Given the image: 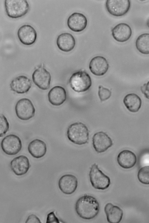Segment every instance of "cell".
<instances>
[{"instance_id":"cell-1","label":"cell","mask_w":149,"mask_h":223,"mask_svg":"<svg viewBox=\"0 0 149 223\" xmlns=\"http://www.w3.org/2000/svg\"><path fill=\"white\" fill-rule=\"evenodd\" d=\"M75 209L79 217L84 219L90 220L94 218L98 213L99 204L94 197L85 195L77 201Z\"/></svg>"},{"instance_id":"cell-2","label":"cell","mask_w":149,"mask_h":223,"mask_svg":"<svg viewBox=\"0 0 149 223\" xmlns=\"http://www.w3.org/2000/svg\"><path fill=\"white\" fill-rule=\"evenodd\" d=\"M67 136L68 140L72 143L82 145L88 143L89 131L85 124L81 122H76L68 127Z\"/></svg>"},{"instance_id":"cell-3","label":"cell","mask_w":149,"mask_h":223,"mask_svg":"<svg viewBox=\"0 0 149 223\" xmlns=\"http://www.w3.org/2000/svg\"><path fill=\"white\" fill-rule=\"evenodd\" d=\"M4 4L7 15L13 19L24 15L30 8L28 2L25 0H5Z\"/></svg>"},{"instance_id":"cell-4","label":"cell","mask_w":149,"mask_h":223,"mask_svg":"<svg viewBox=\"0 0 149 223\" xmlns=\"http://www.w3.org/2000/svg\"><path fill=\"white\" fill-rule=\"evenodd\" d=\"M70 87L77 92H83L88 90L92 85L91 78L86 71H79L73 73L69 79Z\"/></svg>"},{"instance_id":"cell-5","label":"cell","mask_w":149,"mask_h":223,"mask_svg":"<svg viewBox=\"0 0 149 223\" xmlns=\"http://www.w3.org/2000/svg\"><path fill=\"white\" fill-rule=\"evenodd\" d=\"M89 176L92 186L95 189L104 190L108 188L110 184L109 177L103 173L95 163L90 168Z\"/></svg>"},{"instance_id":"cell-6","label":"cell","mask_w":149,"mask_h":223,"mask_svg":"<svg viewBox=\"0 0 149 223\" xmlns=\"http://www.w3.org/2000/svg\"><path fill=\"white\" fill-rule=\"evenodd\" d=\"M15 110L17 117L22 120H29L35 115L34 106L31 101L27 98L19 100L15 105Z\"/></svg>"},{"instance_id":"cell-7","label":"cell","mask_w":149,"mask_h":223,"mask_svg":"<svg viewBox=\"0 0 149 223\" xmlns=\"http://www.w3.org/2000/svg\"><path fill=\"white\" fill-rule=\"evenodd\" d=\"M1 146L2 150L6 154L13 155L17 154L20 151L22 145L21 140L18 136L11 134L3 138Z\"/></svg>"},{"instance_id":"cell-8","label":"cell","mask_w":149,"mask_h":223,"mask_svg":"<svg viewBox=\"0 0 149 223\" xmlns=\"http://www.w3.org/2000/svg\"><path fill=\"white\" fill-rule=\"evenodd\" d=\"M32 79L34 84L40 89L46 90L49 88L51 76L44 67V64H41L35 70Z\"/></svg>"},{"instance_id":"cell-9","label":"cell","mask_w":149,"mask_h":223,"mask_svg":"<svg viewBox=\"0 0 149 223\" xmlns=\"http://www.w3.org/2000/svg\"><path fill=\"white\" fill-rule=\"evenodd\" d=\"M108 12L116 17L124 15L129 10L130 2L129 0H107L105 4Z\"/></svg>"},{"instance_id":"cell-10","label":"cell","mask_w":149,"mask_h":223,"mask_svg":"<svg viewBox=\"0 0 149 223\" xmlns=\"http://www.w3.org/2000/svg\"><path fill=\"white\" fill-rule=\"evenodd\" d=\"M92 141L93 148L97 153L105 152L113 144L111 139L103 131L95 133L92 137Z\"/></svg>"},{"instance_id":"cell-11","label":"cell","mask_w":149,"mask_h":223,"mask_svg":"<svg viewBox=\"0 0 149 223\" xmlns=\"http://www.w3.org/2000/svg\"><path fill=\"white\" fill-rule=\"evenodd\" d=\"M17 35L21 43L26 45L33 44L37 38L36 30L29 24H24L20 27L17 31Z\"/></svg>"},{"instance_id":"cell-12","label":"cell","mask_w":149,"mask_h":223,"mask_svg":"<svg viewBox=\"0 0 149 223\" xmlns=\"http://www.w3.org/2000/svg\"><path fill=\"white\" fill-rule=\"evenodd\" d=\"M87 20L83 14L79 13H74L68 17L67 24L72 31L79 32L83 31L87 24Z\"/></svg>"},{"instance_id":"cell-13","label":"cell","mask_w":149,"mask_h":223,"mask_svg":"<svg viewBox=\"0 0 149 223\" xmlns=\"http://www.w3.org/2000/svg\"><path fill=\"white\" fill-rule=\"evenodd\" d=\"M59 188L64 194H70L76 190L78 185L77 178L72 174H65L61 176L58 182Z\"/></svg>"},{"instance_id":"cell-14","label":"cell","mask_w":149,"mask_h":223,"mask_svg":"<svg viewBox=\"0 0 149 223\" xmlns=\"http://www.w3.org/2000/svg\"><path fill=\"white\" fill-rule=\"evenodd\" d=\"M32 83L31 79L22 75L14 78L11 82L10 86L12 91L17 94H23L29 91L31 87Z\"/></svg>"},{"instance_id":"cell-15","label":"cell","mask_w":149,"mask_h":223,"mask_svg":"<svg viewBox=\"0 0 149 223\" xmlns=\"http://www.w3.org/2000/svg\"><path fill=\"white\" fill-rule=\"evenodd\" d=\"M10 167L16 175H23L27 173L30 168L29 159L26 156L23 155L15 157L11 161Z\"/></svg>"},{"instance_id":"cell-16","label":"cell","mask_w":149,"mask_h":223,"mask_svg":"<svg viewBox=\"0 0 149 223\" xmlns=\"http://www.w3.org/2000/svg\"><path fill=\"white\" fill-rule=\"evenodd\" d=\"M109 64L104 57L97 56L93 58L89 64V69L94 75L100 76L104 75L108 71Z\"/></svg>"},{"instance_id":"cell-17","label":"cell","mask_w":149,"mask_h":223,"mask_svg":"<svg viewBox=\"0 0 149 223\" xmlns=\"http://www.w3.org/2000/svg\"><path fill=\"white\" fill-rule=\"evenodd\" d=\"M112 36L118 42L123 43L128 41L131 37L132 30L127 24L121 23L115 26L111 30Z\"/></svg>"},{"instance_id":"cell-18","label":"cell","mask_w":149,"mask_h":223,"mask_svg":"<svg viewBox=\"0 0 149 223\" xmlns=\"http://www.w3.org/2000/svg\"><path fill=\"white\" fill-rule=\"evenodd\" d=\"M49 102L52 105L60 106L63 104L67 99V94L65 89L60 86L52 87L48 94Z\"/></svg>"},{"instance_id":"cell-19","label":"cell","mask_w":149,"mask_h":223,"mask_svg":"<svg viewBox=\"0 0 149 223\" xmlns=\"http://www.w3.org/2000/svg\"><path fill=\"white\" fill-rule=\"evenodd\" d=\"M117 160L119 165L122 168L130 169L135 166L137 161V158L135 154L132 151L125 150L119 153Z\"/></svg>"},{"instance_id":"cell-20","label":"cell","mask_w":149,"mask_h":223,"mask_svg":"<svg viewBox=\"0 0 149 223\" xmlns=\"http://www.w3.org/2000/svg\"><path fill=\"white\" fill-rule=\"evenodd\" d=\"M56 43L60 50L64 52H68L74 48L76 41L74 37L71 34L64 33L58 35Z\"/></svg>"},{"instance_id":"cell-21","label":"cell","mask_w":149,"mask_h":223,"mask_svg":"<svg viewBox=\"0 0 149 223\" xmlns=\"http://www.w3.org/2000/svg\"><path fill=\"white\" fill-rule=\"evenodd\" d=\"M28 150L33 157L39 159L45 154L47 151L46 144L43 141L36 139L31 141L28 146Z\"/></svg>"},{"instance_id":"cell-22","label":"cell","mask_w":149,"mask_h":223,"mask_svg":"<svg viewBox=\"0 0 149 223\" xmlns=\"http://www.w3.org/2000/svg\"><path fill=\"white\" fill-rule=\"evenodd\" d=\"M104 211L109 222L118 223L122 220L123 211L119 207L114 206L111 203H108L104 207Z\"/></svg>"},{"instance_id":"cell-23","label":"cell","mask_w":149,"mask_h":223,"mask_svg":"<svg viewBox=\"0 0 149 223\" xmlns=\"http://www.w3.org/2000/svg\"><path fill=\"white\" fill-rule=\"evenodd\" d=\"M123 103L129 111L136 113L138 111L141 107L142 101L138 95L131 93L127 94L124 97Z\"/></svg>"},{"instance_id":"cell-24","label":"cell","mask_w":149,"mask_h":223,"mask_svg":"<svg viewBox=\"0 0 149 223\" xmlns=\"http://www.w3.org/2000/svg\"><path fill=\"white\" fill-rule=\"evenodd\" d=\"M135 45L137 50L144 55L149 54V34L139 35L136 39Z\"/></svg>"},{"instance_id":"cell-25","label":"cell","mask_w":149,"mask_h":223,"mask_svg":"<svg viewBox=\"0 0 149 223\" xmlns=\"http://www.w3.org/2000/svg\"><path fill=\"white\" fill-rule=\"evenodd\" d=\"M137 178L139 181L142 184L149 185V166L142 167L139 170Z\"/></svg>"},{"instance_id":"cell-26","label":"cell","mask_w":149,"mask_h":223,"mask_svg":"<svg viewBox=\"0 0 149 223\" xmlns=\"http://www.w3.org/2000/svg\"><path fill=\"white\" fill-rule=\"evenodd\" d=\"M9 128V124L3 114H1L0 117V137H3L7 132Z\"/></svg>"},{"instance_id":"cell-27","label":"cell","mask_w":149,"mask_h":223,"mask_svg":"<svg viewBox=\"0 0 149 223\" xmlns=\"http://www.w3.org/2000/svg\"><path fill=\"white\" fill-rule=\"evenodd\" d=\"M98 95L101 101L108 99L111 96V92L108 89L100 85L98 87Z\"/></svg>"},{"instance_id":"cell-28","label":"cell","mask_w":149,"mask_h":223,"mask_svg":"<svg viewBox=\"0 0 149 223\" xmlns=\"http://www.w3.org/2000/svg\"><path fill=\"white\" fill-rule=\"evenodd\" d=\"M139 163L142 167L149 166V150H145L141 154L139 158Z\"/></svg>"},{"instance_id":"cell-29","label":"cell","mask_w":149,"mask_h":223,"mask_svg":"<svg viewBox=\"0 0 149 223\" xmlns=\"http://www.w3.org/2000/svg\"><path fill=\"white\" fill-rule=\"evenodd\" d=\"M46 223H59L58 219L55 216L54 212L52 211L48 213L47 215Z\"/></svg>"},{"instance_id":"cell-30","label":"cell","mask_w":149,"mask_h":223,"mask_svg":"<svg viewBox=\"0 0 149 223\" xmlns=\"http://www.w3.org/2000/svg\"><path fill=\"white\" fill-rule=\"evenodd\" d=\"M140 90L145 97L149 100V81L141 87Z\"/></svg>"},{"instance_id":"cell-31","label":"cell","mask_w":149,"mask_h":223,"mask_svg":"<svg viewBox=\"0 0 149 223\" xmlns=\"http://www.w3.org/2000/svg\"><path fill=\"white\" fill-rule=\"evenodd\" d=\"M26 223H41L39 218L35 215L31 214L29 215L26 221Z\"/></svg>"},{"instance_id":"cell-32","label":"cell","mask_w":149,"mask_h":223,"mask_svg":"<svg viewBox=\"0 0 149 223\" xmlns=\"http://www.w3.org/2000/svg\"><path fill=\"white\" fill-rule=\"evenodd\" d=\"M147 25L149 28V19L147 21Z\"/></svg>"}]
</instances>
